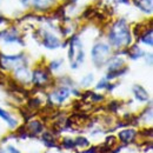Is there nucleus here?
Here are the masks:
<instances>
[{"label":"nucleus","mask_w":153,"mask_h":153,"mask_svg":"<svg viewBox=\"0 0 153 153\" xmlns=\"http://www.w3.org/2000/svg\"><path fill=\"white\" fill-rule=\"evenodd\" d=\"M74 144H76V146H79L81 149H84V147H86V146L90 145L88 140L86 138H84V137H78L76 140H74Z\"/></svg>","instance_id":"nucleus-20"},{"label":"nucleus","mask_w":153,"mask_h":153,"mask_svg":"<svg viewBox=\"0 0 153 153\" xmlns=\"http://www.w3.org/2000/svg\"><path fill=\"white\" fill-rule=\"evenodd\" d=\"M26 130L28 132V135H36V134L40 133L42 131V124L38 121V120H34V121H31L27 126H26Z\"/></svg>","instance_id":"nucleus-10"},{"label":"nucleus","mask_w":153,"mask_h":153,"mask_svg":"<svg viewBox=\"0 0 153 153\" xmlns=\"http://www.w3.org/2000/svg\"><path fill=\"white\" fill-rule=\"evenodd\" d=\"M32 81L38 87L45 86L50 82V74H48V72H46L41 68H37L32 73Z\"/></svg>","instance_id":"nucleus-3"},{"label":"nucleus","mask_w":153,"mask_h":153,"mask_svg":"<svg viewBox=\"0 0 153 153\" xmlns=\"http://www.w3.org/2000/svg\"><path fill=\"white\" fill-rule=\"evenodd\" d=\"M133 93L134 96H135V98L139 101H147L149 100V93H147V91L144 87H141L140 85H134Z\"/></svg>","instance_id":"nucleus-9"},{"label":"nucleus","mask_w":153,"mask_h":153,"mask_svg":"<svg viewBox=\"0 0 153 153\" xmlns=\"http://www.w3.org/2000/svg\"><path fill=\"white\" fill-rule=\"evenodd\" d=\"M117 144H118L117 138L113 137V135H110V137H107V138H106V140H105V144H104V145H105V146H107L110 150H112Z\"/></svg>","instance_id":"nucleus-19"},{"label":"nucleus","mask_w":153,"mask_h":153,"mask_svg":"<svg viewBox=\"0 0 153 153\" xmlns=\"http://www.w3.org/2000/svg\"><path fill=\"white\" fill-rule=\"evenodd\" d=\"M144 115H145L144 120H145V121H147V110H145V112H144ZM149 119H150V120L152 119V108H151V107L149 108Z\"/></svg>","instance_id":"nucleus-26"},{"label":"nucleus","mask_w":153,"mask_h":153,"mask_svg":"<svg viewBox=\"0 0 153 153\" xmlns=\"http://www.w3.org/2000/svg\"><path fill=\"white\" fill-rule=\"evenodd\" d=\"M8 152L10 153H20L17 149H14L13 146H8Z\"/></svg>","instance_id":"nucleus-29"},{"label":"nucleus","mask_w":153,"mask_h":153,"mask_svg":"<svg viewBox=\"0 0 153 153\" xmlns=\"http://www.w3.org/2000/svg\"><path fill=\"white\" fill-rule=\"evenodd\" d=\"M14 76H16V78H17L18 80H21V81H24V80H28V78H30L28 71L25 68V66H20V67H18V68L16 70V72H14Z\"/></svg>","instance_id":"nucleus-13"},{"label":"nucleus","mask_w":153,"mask_h":153,"mask_svg":"<svg viewBox=\"0 0 153 153\" xmlns=\"http://www.w3.org/2000/svg\"><path fill=\"white\" fill-rule=\"evenodd\" d=\"M133 4L144 13L151 14L153 10V0H133Z\"/></svg>","instance_id":"nucleus-7"},{"label":"nucleus","mask_w":153,"mask_h":153,"mask_svg":"<svg viewBox=\"0 0 153 153\" xmlns=\"http://www.w3.org/2000/svg\"><path fill=\"white\" fill-rule=\"evenodd\" d=\"M92 81H93V76H92V74H87V76L81 80L80 84H81V86H85V87H86V86H88Z\"/></svg>","instance_id":"nucleus-22"},{"label":"nucleus","mask_w":153,"mask_h":153,"mask_svg":"<svg viewBox=\"0 0 153 153\" xmlns=\"http://www.w3.org/2000/svg\"><path fill=\"white\" fill-rule=\"evenodd\" d=\"M41 36H42V44L45 45V47L53 50V48H57V47L60 46V40L57 37H54L53 34L44 31L41 33Z\"/></svg>","instance_id":"nucleus-5"},{"label":"nucleus","mask_w":153,"mask_h":153,"mask_svg":"<svg viewBox=\"0 0 153 153\" xmlns=\"http://www.w3.org/2000/svg\"><path fill=\"white\" fill-rule=\"evenodd\" d=\"M54 0H32V5L40 11H45L52 6Z\"/></svg>","instance_id":"nucleus-11"},{"label":"nucleus","mask_w":153,"mask_h":153,"mask_svg":"<svg viewBox=\"0 0 153 153\" xmlns=\"http://www.w3.org/2000/svg\"><path fill=\"white\" fill-rule=\"evenodd\" d=\"M0 39H2L5 42H19L21 45L24 44L16 28H11V30L0 32Z\"/></svg>","instance_id":"nucleus-4"},{"label":"nucleus","mask_w":153,"mask_h":153,"mask_svg":"<svg viewBox=\"0 0 153 153\" xmlns=\"http://www.w3.org/2000/svg\"><path fill=\"white\" fill-rule=\"evenodd\" d=\"M107 81H106V79H104V80H101L98 85H97V88H105V87H107Z\"/></svg>","instance_id":"nucleus-25"},{"label":"nucleus","mask_w":153,"mask_h":153,"mask_svg":"<svg viewBox=\"0 0 153 153\" xmlns=\"http://www.w3.org/2000/svg\"><path fill=\"white\" fill-rule=\"evenodd\" d=\"M92 60L97 67L102 66L104 64L107 62L110 54H111V48L106 44H97L92 48Z\"/></svg>","instance_id":"nucleus-2"},{"label":"nucleus","mask_w":153,"mask_h":153,"mask_svg":"<svg viewBox=\"0 0 153 153\" xmlns=\"http://www.w3.org/2000/svg\"><path fill=\"white\" fill-rule=\"evenodd\" d=\"M0 117L8 124V126H10L11 128H14V127L17 126V120L10 114L8 112H6L5 110H2L1 107H0Z\"/></svg>","instance_id":"nucleus-12"},{"label":"nucleus","mask_w":153,"mask_h":153,"mask_svg":"<svg viewBox=\"0 0 153 153\" xmlns=\"http://www.w3.org/2000/svg\"><path fill=\"white\" fill-rule=\"evenodd\" d=\"M79 153H98L97 147H91L88 151H85V152H79Z\"/></svg>","instance_id":"nucleus-27"},{"label":"nucleus","mask_w":153,"mask_h":153,"mask_svg":"<svg viewBox=\"0 0 153 153\" xmlns=\"http://www.w3.org/2000/svg\"><path fill=\"white\" fill-rule=\"evenodd\" d=\"M113 1L117 4H127L128 2V0H113Z\"/></svg>","instance_id":"nucleus-30"},{"label":"nucleus","mask_w":153,"mask_h":153,"mask_svg":"<svg viewBox=\"0 0 153 153\" xmlns=\"http://www.w3.org/2000/svg\"><path fill=\"white\" fill-rule=\"evenodd\" d=\"M140 39H141V41H143L144 44H146V45H150V46H152V44H153L152 30H151V28H149L147 31H145V32L143 33V36L140 37Z\"/></svg>","instance_id":"nucleus-17"},{"label":"nucleus","mask_w":153,"mask_h":153,"mask_svg":"<svg viewBox=\"0 0 153 153\" xmlns=\"http://www.w3.org/2000/svg\"><path fill=\"white\" fill-rule=\"evenodd\" d=\"M124 66V60L123 59H119V58H114L112 61H110L108 64V72H112V71H118L120 68H123Z\"/></svg>","instance_id":"nucleus-14"},{"label":"nucleus","mask_w":153,"mask_h":153,"mask_svg":"<svg viewBox=\"0 0 153 153\" xmlns=\"http://www.w3.org/2000/svg\"><path fill=\"white\" fill-rule=\"evenodd\" d=\"M68 96H70V90H68L67 87H59L56 91L52 92L51 98H52V100H53L54 102L61 104L62 101H65V100L68 98Z\"/></svg>","instance_id":"nucleus-6"},{"label":"nucleus","mask_w":153,"mask_h":153,"mask_svg":"<svg viewBox=\"0 0 153 153\" xmlns=\"http://www.w3.org/2000/svg\"><path fill=\"white\" fill-rule=\"evenodd\" d=\"M145 31H147V26L146 25H143V24H138V25L134 26L133 34L137 38H140Z\"/></svg>","instance_id":"nucleus-18"},{"label":"nucleus","mask_w":153,"mask_h":153,"mask_svg":"<svg viewBox=\"0 0 153 153\" xmlns=\"http://www.w3.org/2000/svg\"><path fill=\"white\" fill-rule=\"evenodd\" d=\"M127 54H128V57L131 58V59H138V58L144 56V52H143L137 45H134V46H132V47L128 50Z\"/></svg>","instance_id":"nucleus-15"},{"label":"nucleus","mask_w":153,"mask_h":153,"mask_svg":"<svg viewBox=\"0 0 153 153\" xmlns=\"http://www.w3.org/2000/svg\"><path fill=\"white\" fill-rule=\"evenodd\" d=\"M62 64V60L60 59V60H54V61H52L51 62V68L52 70H57V68H59V66Z\"/></svg>","instance_id":"nucleus-24"},{"label":"nucleus","mask_w":153,"mask_h":153,"mask_svg":"<svg viewBox=\"0 0 153 153\" xmlns=\"http://www.w3.org/2000/svg\"><path fill=\"white\" fill-rule=\"evenodd\" d=\"M21 4L24 6H30V5H32V0H21Z\"/></svg>","instance_id":"nucleus-28"},{"label":"nucleus","mask_w":153,"mask_h":153,"mask_svg":"<svg viewBox=\"0 0 153 153\" xmlns=\"http://www.w3.org/2000/svg\"><path fill=\"white\" fill-rule=\"evenodd\" d=\"M62 146H64L65 149L70 150V149H73V147L76 146V144H74V140H72V139H70V138H65V139L62 140Z\"/></svg>","instance_id":"nucleus-21"},{"label":"nucleus","mask_w":153,"mask_h":153,"mask_svg":"<svg viewBox=\"0 0 153 153\" xmlns=\"http://www.w3.org/2000/svg\"><path fill=\"white\" fill-rule=\"evenodd\" d=\"M108 40L111 45H113L117 48L125 47L131 44V40H132L131 32L125 20L119 19L112 25L110 33H108Z\"/></svg>","instance_id":"nucleus-1"},{"label":"nucleus","mask_w":153,"mask_h":153,"mask_svg":"<svg viewBox=\"0 0 153 153\" xmlns=\"http://www.w3.org/2000/svg\"><path fill=\"white\" fill-rule=\"evenodd\" d=\"M42 141H44L45 145L48 146V147H54V146H57L53 135H52L51 133H48V132H46V133L42 134Z\"/></svg>","instance_id":"nucleus-16"},{"label":"nucleus","mask_w":153,"mask_h":153,"mask_svg":"<svg viewBox=\"0 0 153 153\" xmlns=\"http://www.w3.org/2000/svg\"><path fill=\"white\" fill-rule=\"evenodd\" d=\"M118 107H119V102H118V101H111V102L108 104V110L112 111V112H115Z\"/></svg>","instance_id":"nucleus-23"},{"label":"nucleus","mask_w":153,"mask_h":153,"mask_svg":"<svg viewBox=\"0 0 153 153\" xmlns=\"http://www.w3.org/2000/svg\"><path fill=\"white\" fill-rule=\"evenodd\" d=\"M135 135H137V132L134 130H124V131H120L119 134H118L120 141L121 143H125V144L131 143L134 138H135Z\"/></svg>","instance_id":"nucleus-8"}]
</instances>
